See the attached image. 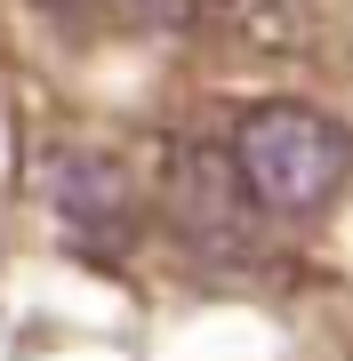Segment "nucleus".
Returning a JSON list of instances; mask_svg holds the SVG:
<instances>
[{
  "label": "nucleus",
  "mask_w": 353,
  "mask_h": 361,
  "mask_svg": "<svg viewBox=\"0 0 353 361\" xmlns=\"http://www.w3.org/2000/svg\"><path fill=\"white\" fill-rule=\"evenodd\" d=\"M40 201H49V217H56L73 257H97V265L129 257V241H137V177L113 153H97V145H56V153L40 161Z\"/></svg>",
  "instance_id": "3"
},
{
  "label": "nucleus",
  "mask_w": 353,
  "mask_h": 361,
  "mask_svg": "<svg viewBox=\"0 0 353 361\" xmlns=\"http://www.w3.org/2000/svg\"><path fill=\"white\" fill-rule=\"evenodd\" d=\"M233 161H241L249 193L265 201V217H321V209L345 193L353 137L321 113V104H305V97H265V104L241 113Z\"/></svg>",
  "instance_id": "1"
},
{
  "label": "nucleus",
  "mask_w": 353,
  "mask_h": 361,
  "mask_svg": "<svg viewBox=\"0 0 353 361\" xmlns=\"http://www.w3.org/2000/svg\"><path fill=\"white\" fill-rule=\"evenodd\" d=\"M193 25L201 32H225L257 56H297L305 49V0H193Z\"/></svg>",
  "instance_id": "4"
},
{
  "label": "nucleus",
  "mask_w": 353,
  "mask_h": 361,
  "mask_svg": "<svg viewBox=\"0 0 353 361\" xmlns=\"http://www.w3.org/2000/svg\"><path fill=\"white\" fill-rule=\"evenodd\" d=\"M161 209L185 233V249L209 265H257L265 249V201L249 193L233 145L217 137H177L161 161Z\"/></svg>",
  "instance_id": "2"
},
{
  "label": "nucleus",
  "mask_w": 353,
  "mask_h": 361,
  "mask_svg": "<svg viewBox=\"0 0 353 361\" xmlns=\"http://www.w3.org/2000/svg\"><path fill=\"white\" fill-rule=\"evenodd\" d=\"M105 8L137 32H185L193 25V0H105Z\"/></svg>",
  "instance_id": "5"
},
{
  "label": "nucleus",
  "mask_w": 353,
  "mask_h": 361,
  "mask_svg": "<svg viewBox=\"0 0 353 361\" xmlns=\"http://www.w3.org/2000/svg\"><path fill=\"white\" fill-rule=\"evenodd\" d=\"M40 8H89V0H40Z\"/></svg>",
  "instance_id": "6"
}]
</instances>
